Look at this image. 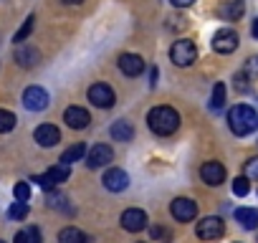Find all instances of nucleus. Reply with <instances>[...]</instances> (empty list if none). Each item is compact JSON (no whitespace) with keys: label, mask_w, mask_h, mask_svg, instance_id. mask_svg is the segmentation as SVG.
I'll use <instances>...</instances> for the list:
<instances>
[{"label":"nucleus","mask_w":258,"mask_h":243,"mask_svg":"<svg viewBox=\"0 0 258 243\" xmlns=\"http://www.w3.org/2000/svg\"><path fill=\"white\" fill-rule=\"evenodd\" d=\"M147 125L155 135L160 137H170L180 130V114L172 106H155L147 114Z\"/></svg>","instance_id":"1"},{"label":"nucleus","mask_w":258,"mask_h":243,"mask_svg":"<svg viewBox=\"0 0 258 243\" xmlns=\"http://www.w3.org/2000/svg\"><path fill=\"white\" fill-rule=\"evenodd\" d=\"M228 125H230V132H233V135L245 137V135H250V132L258 127V114H255L248 104H235V106L228 111Z\"/></svg>","instance_id":"2"},{"label":"nucleus","mask_w":258,"mask_h":243,"mask_svg":"<svg viewBox=\"0 0 258 243\" xmlns=\"http://www.w3.org/2000/svg\"><path fill=\"white\" fill-rule=\"evenodd\" d=\"M170 58H172L175 66H190V64L198 58V48H195L192 41L180 38V41L172 43V48H170Z\"/></svg>","instance_id":"3"},{"label":"nucleus","mask_w":258,"mask_h":243,"mask_svg":"<svg viewBox=\"0 0 258 243\" xmlns=\"http://www.w3.org/2000/svg\"><path fill=\"white\" fill-rule=\"evenodd\" d=\"M195 233H198V238H203V240H218V238L225 233V223H223L220 218L210 215V218H203V220L198 223Z\"/></svg>","instance_id":"4"},{"label":"nucleus","mask_w":258,"mask_h":243,"mask_svg":"<svg viewBox=\"0 0 258 243\" xmlns=\"http://www.w3.org/2000/svg\"><path fill=\"white\" fill-rule=\"evenodd\" d=\"M69 175H71L69 165L58 162V165H56V167H51V170H48L46 175H38V177H33V183H38L41 188L51 190V188H56L58 183H66V180H69Z\"/></svg>","instance_id":"5"},{"label":"nucleus","mask_w":258,"mask_h":243,"mask_svg":"<svg viewBox=\"0 0 258 243\" xmlns=\"http://www.w3.org/2000/svg\"><path fill=\"white\" fill-rule=\"evenodd\" d=\"M89 101H91L94 106H99V109H111L114 101H116V96H114L111 86H106V84H94V86H89Z\"/></svg>","instance_id":"6"},{"label":"nucleus","mask_w":258,"mask_h":243,"mask_svg":"<svg viewBox=\"0 0 258 243\" xmlns=\"http://www.w3.org/2000/svg\"><path fill=\"white\" fill-rule=\"evenodd\" d=\"M121 228L129 230V233H140L147 228V213L140 210V208H129L121 213Z\"/></svg>","instance_id":"7"},{"label":"nucleus","mask_w":258,"mask_h":243,"mask_svg":"<svg viewBox=\"0 0 258 243\" xmlns=\"http://www.w3.org/2000/svg\"><path fill=\"white\" fill-rule=\"evenodd\" d=\"M23 106L31 111H43L48 106V91L41 86H28L23 91Z\"/></svg>","instance_id":"8"},{"label":"nucleus","mask_w":258,"mask_h":243,"mask_svg":"<svg viewBox=\"0 0 258 243\" xmlns=\"http://www.w3.org/2000/svg\"><path fill=\"white\" fill-rule=\"evenodd\" d=\"M213 48L218 53H233L238 48V33L233 28H220L215 36H213Z\"/></svg>","instance_id":"9"},{"label":"nucleus","mask_w":258,"mask_h":243,"mask_svg":"<svg viewBox=\"0 0 258 243\" xmlns=\"http://www.w3.org/2000/svg\"><path fill=\"white\" fill-rule=\"evenodd\" d=\"M170 213H172L175 220L187 223V220H192V218L198 215V205H195L190 198H175L172 205H170Z\"/></svg>","instance_id":"10"},{"label":"nucleus","mask_w":258,"mask_h":243,"mask_svg":"<svg viewBox=\"0 0 258 243\" xmlns=\"http://www.w3.org/2000/svg\"><path fill=\"white\" fill-rule=\"evenodd\" d=\"M111 160H114V152H111L109 145H94V147L89 150V155H86V165H89L91 170L104 167V165H109Z\"/></svg>","instance_id":"11"},{"label":"nucleus","mask_w":258,"mask_h":243,"mask_svg":"<svg viewBox=\"0 0 258 243\" xmlns=\"http://www.w3.org/2000/svg\"><path fill=\"white\" fill-rule=\"evenodd\" d=\"M63 122H66L71 130H86L89 122H91V116H89V111H86L84 106H69V109L63 111Z\"/></svg>","instance_id":"12"},{"label":"nucleus","mask_w":258,"mask_h":243,"mask_svg":"<svg viewBox=\"0 0 258 243\" xmlns=\"http://www.w3.org/2000/svg\"><path fill=\"white\" fill-rule=\"evenodd\" d=\"M104 188L106 190H111V193H121V190H126V185H129V177H126V172L124 170H119V167H111V170H106L104 172Z\"/></svg>","instance_id":"13"},{"label":"nucleus","mask_w":258,"mask_h":243,"mask_svg":"<svg viewBox=\"0 0 258 243\" xmlns=\"http://www.w3.org/2000/svg\"><path fill=\"white\" fill-rule=\"evenodd\" d=\"M119 69L124 76H140L145 71V61L137 53H121L119 56Z\"/></svg>","instance_id":"14"},{"label":"nucleus","mask_w":258,"mask_h":243,"mask_svg":"<svg viewBox=\"0 0 258 243\" xmlns=\"http://www.w3.org/2000/svg\"><path fill=\"white\" fill-rule=\"evenodd\" d=\"M33 137H36V142H38L41 147H56V145L61 142V132H58V127H53V125H41V127L33 132Z\"/></svg>","instance_id":"15"},{"label":"nucleus","mask_w":258,"mask_h":243,"mask_svg":"<svg viewBox=\"0 0 258 243\" xmlns=\"http://www.w3.org/2000/svg\"><path fill=\"white\" fill-rule=\"evenodd\" d=\"M200 175H203V180H205L208 185H220V183L225 180V167H223L220 162L210 160V162H205V165L200 167Z\"/></svg>","instance_id":"16"},{"label":"nucleus","mask_w":258,"mask_h":243,"mask_svg":"<svg viewBox=\"0 0 258 243\" xmlns=\"http://www.w3.org/2000/svg\"><path fill=\"white\" fill-rule=\"evenodd\" d=\"M243 11H245L243 0H223L220 8H218V16H220L223 21H238V18L243 16Z\"/></svg>","instance_id":"17"},{"label":"nucleus","mask_w":258,"mask_h":243,"mask_svg":"<svg viewBox=\"0 0 258 243\" xmlns=\"http://www.w3.org/2000/svg\"><path fill=\"white\" fill-rule=\"evenodd\" d=\"M235 220L245 230H253V228H258V210L255 208H238L235 210Z\"/></svg>","instance_id":"18"},{"label":"nucleus","mask_w":258,"mask_h":243,"mask_svg":"<svg viewBox=\"0 0 258 243\" xmlns=\"http://www.w3.org/2000/svg\"><path fill=\"white\" fill-rule=\"evenodd\" d=\"M111 137L116 140V142H132V137H135V127L129 125V122H116V125L111 127Z\"/></svg>","instance_id":"19"},{"label":"nucleus","mask_w":258,"mask_h":243,"mask_svg":"<svg viewBox=\"0 0 258 243\" xmlns=\"http://www.w3.org/2000/svg\"><path fill=\"white\" fill-rule=\"evenodd\" d=\"M58 243H89V235H86L84 230L69 225V228H63V230L58 233Z\"/></svg>","instance_id":"20"},{"label":"nucleus","mask_w":258,"mask_h":243,"mask_svg":"<svg viewBox=\"0 0 258 243\" xmlns=\"http://www.w3.org/2000/svg\"><path fill=\"white\" fill-rule=\"evenodd\" d=\"M16 61L21 64V66H36V61H38V51L36 48H31V46H21L18 51H16Z\"/></svg>","instance_id":"21"},{"label":"nucleus","mask_w":258,"mask_h":243,"mask_svg":"<svg viewBox=\"0 0 258 243\" xmlns=\"http://www.w3.org/2000/svg\"><path fill=\"white\" fill-rule=\"evenodd\" d=\"M86 155V145H81V142H76L74 147H69L63 155H61V162L63 165H71V162H79L81 157Z\"/></svg>","instance_id":"22"},{"label":"nucleus","mask_w":258,"mask_h":243,"mask_svg":"<svg viewBox=\"0 0 258 243\" xmlns=\"http://www.w3.org/2000/svg\"><path fill=\"white\" fill-rule=\"evenodd\" d=\"M13 127H16V114L8 109H0V135L13 132Z\"/></svg>","instance_id":"23"},{"label":"nucleus","mask_w":258,"mask_h":243,"mask_svg":"<svg viewBox=\"0 0 258 243\" xmlns=\"http://www.w3.org/2000/svg\"><path fill=\"white\" fill-rule=\"evenodd\" d=\"M223 104H225V86H223V81H220V84H215V89H213L210 109H220Z\"/></svg>","instance_id":"24"},{"label":"nucleus","mask_w":258,"mask_h":243,"mask_svg":"<svg viewBox=\"0 0 258 243\" xmlns=\"http://www.w3.org/2000/svg\"><path fill=\"white\" fill-rule=\"evenodd\" d=\"M26 215H28V203H21V200H16L8 210V218H13V220H23Z\"/></svg>","instance_id":"25"},{"label":"nucleus","mask_w":258,"mask_h":243,"mask_svg":"<svg viewBox=\"0 0 258 243\" xmlns=\"http://www.w3.org/2000/svg\"><path fill=\"white\" fill-rule=\"evenodd\" d=\"M33 21H36L33 16H28V18H26V23L21 26V31H18V33L13 36V41H16V43H23V41H26V38L31 36V31H33Z\"/></svg>","instance_id":"26"},{"label":"nucleus","mask_w":258,"mask_h":243,"mask_svg":"<svg viewBox=\"0 0 258 243\" xmlns=\"http://www.w3.org/2000/svg\"><path fill=\"white\" fill-rule=\"evenodd\" d=\"M13 195H16V200H21V203H28V200H31V185H28V183H16V188H13Z\"/></svg>","instance_id":"27"},{"label":"nucleus","mask_w":258,"mask_h":243,"mask_svg":"<svg viewBox=\"0 0 258 243\" xmlns=\"http://www.w3.org/2000/svg\"><path fill=\"white\" fill-rule=\"evenodd\" d=\"M233 193L238 198H245L248 195V177H235L233 180Z\"/></svg>","instance_id":"28"},{"label":"nucleus","mask_w":258,"mask_h":243,"mask_svg":"<svg viewBox=\"0 0 258 243\" xmlns=\"http://www.w3.org/2000/svg\"><path fill=\"white\" fill-rule=\"evenodd\" d=\"M243 74L248 79H258V58H248L245 66H243Z\"/></svg>","instance_id":"29"},{"label":"nucleus","mask_w":258,"mask_h":243,"mask_svg":"<svg viewBox=\"0 0 258 243\" xmlns=\"http://www.w3.org/2000/svg\"><path fill=\"white\" fill-rule=\"evenodd\" d=\"M245 177H258V157L245 162Z\"/></svg>","instance_id":"30"},{"label":"nucleus","mask_w":258,"mask_h":243,"mask_svg":"<svg viewBox=\"0 0 258 243\" xmlns=\"http://www.w3.org/2000/svg\"><path fill=\"white\" fill-rule=\"evenodd\" d=\"M13 243H31V233L28 230H18L16 238H13Z\"/></svg>","instance_id":"31"},{"label":"nucleus","mask_w":258,"mask_h":243,"mask_svg":"<svg viewBox=\"0 0 258 243\" xmlns=\"http://www.w3.org/2000/svg\"><path fill=\"white\" fill-rule=\"evenodd\" d=\"M170 3H172L175 8H190V6L195 3V0H170Z\"/></svg>","instance_id":"32"},{"label":"nucleus","mask_w":258,"mask_h":243,"mask_svg":"<svg viewBox=\"0 0 258 243\" xmlns=\"http://www.w3.org/2000/svg\"><path fill=\"white\" fill-rule=\"evenodd\" d=\"M28 233H31V243H41V230L38 228H28Z\"/></svg>","instance_id":"33"},{"label":"nucleus","mask_w":258,"mask_h":243,"mask_svg":"<svg viewBox=\"0 0 258 243\" xmlns=\"http://www.w3.org/2000/svg\"><path fill=\"white\" fill-rule=\"evenodd\" d=\"M152 235L160 238V235H165V230H162V228H152Z\"/></svg>","instance_id":"34"},{"label":"nucleus","mask_w":258,"mask_h":243,"mask_svg":"<svg viewBox=\"0 0 258 243\" xmlns=\"http://www.w3.org/2000/svg\"><path fill=\"white\" fill-rule=\"evenodd\" d=\"M63 3H66V6H81L84 0H63Z\"/></svg>","instance_id":"35"},{"label":"nucleus","mask_w":258,"mask_h":243,"mask_svg":"<svg viewBox=\"0 0 258 243\" xmlns=\"http://www.w3.org/2000/svg\"><path fill=\"white\" fill-rule=\"evenodd\" d=\"M253 36H255V38H258V21H255V23H253Z\"/></svg>","instance_id":"36"},{"label":"nucleus","mask_w":258,"mask_h":243,"mask_svg":"<svg viewBox=\"0 0 258 243\" xmlns=\"http://www.w3.org/2000/svg\"><path fill=\"white\" fill-rule=\"evenodd\" d=\"M0 243H6V240H0Z\"/></svg>","instance_id":"37"}]
</instances>
